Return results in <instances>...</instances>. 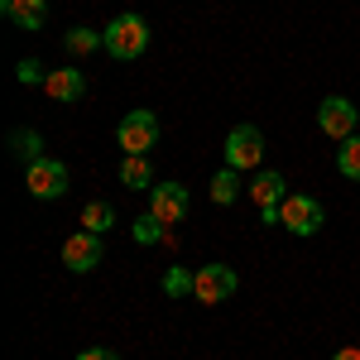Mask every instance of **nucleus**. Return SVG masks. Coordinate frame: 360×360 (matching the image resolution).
<instances>
[{"mask_svg":"<svg viewBox=\"0 0 360 360\" xmlns=\"http://www.w3.org/2000/svg\"><path fill=\"white\" fill-rule=\"evenodd\" d=\"M15 77H20L25 86H44V82H49L44 63H34V58H25V63H20V72H15Z\"/></svg>","mask_w":360,"mask_h":360,"instance_id":"20","label":"nucleus"},{"mask_svg":"<svg viewBox=\"0 0 360 360\" xmlns=\"http://www.w3.org/2000/svg\"><path fill=\"white\" fill-rule=\"evenodd\" d=\"M278 226L293 231V236H317L322 231V202L307 193H288L278 202Z\"/></svg>","mask_w":360,"mask_h":360,"instance_id":"2","label":"nucleus"},{"mask_svg":"<svg viewBox=\"0 0 360 360\" xmlns=\"http://www.w3.org/2000/svg\"><path fill=\"white\" fill-rule=\"evenodd\" d=\"M336 168H341V178L360 183V135L341 139V149H336Z\"/></svg>","mask_w":360,"mask_h":360,"instance_id":"15","label":"nucleus"},{"mask_svg":"<svg viewBox=\"0 0 360 360\" xmlns=\"http://www.w3.org/2000/svg\"><path fill=\"white\" fill-rule=\"evenodd\" d=\"M10 144H15V154H20L25 164H34V159H44V139L34 135V130H15V135H10Z\"/></svg>","mask_w":360,"mask_h":360,"instance_id":"19","label":"nucleus"},{"mask_svg":"<svg viewBox=\"0 0 360 360\" xmlns=\"http://www.w3.org/2000/svg\"><path fill=\"white\" fill-rule=\"evenodd\" d=\"M168 231H173V226H164L159 217H139V221H135V240H139V245H164Z\"/></svg>","mask_w":360,"mask_h":360,"instance_id":"17","label":"nucleus"},{"mask_svg":"<svg viewBox=\"0 0 360 360\" xmlns=\"http://www.w3.org/2000/svg\"><path fill=\"white\" fill-rule=\"evenodd\" d=\"M250 197H255V207H259V212H264V207H278V202L288 197L283 173H274V168H259V173H255V183H250Z\"/></svg>","mask_w":360,"mask_h":360,"instance_id":"10","label":"nucleus"},{"mask_svg":"<svg viewBox=\"0 0 360 360\" xmlns=\"http://www.w3.org/2000/svg\"><path fill=\"white\" fill-rule=\"evenodd\" d=\"M44 91H49L53 101H77V96L86 91V77L77 72V68H53L49 82H44Z\"/></svg>","mask_w":360,"mask_h":360,"instance_id":"11","label":"nucleus"},{"mask_svg":"<svg viewBox=\"0 0 360 360\" xmlns=\"http://www.w3.org/2000/svg\"><path fill=\"white\" fill-rule=\"evenodd\" d=\"M231 293H236V269H226V264H202L193 274V298L197 303L217 307V303H226Z\"/></svg>","mask_w":360,"mask_h":360,"instance_id":"7","label":"nucleus"},{"mask_svg":"<svg viewBox=\"0 0 360 360\" xmlns=\"http://www.w3.org/2000/svg\"><path fill=\"white\" fill-rule=\"evenodd\" d=\"M101 236H91V231H72L68 240H63V264L72 269V274H91L96 264H101Z\"/></svg>","mask_w":360,"mask_h":360,"instance_id":"8","label":"nucleus"},{"mask_svg":"<svg viewBox=\"0 0 360 360\" xmlns=\"http://www.w3.org/2000/svg\"><path fill=\"white\" fill-rule=\"evenodd\" d=\"M144 49H149V25L139 15H120V20L106 25V53L111 58L135 63V58H144Z\"/></svg>","mask_w":360,"mask_h":360,"instance_id":"1","label":"nucleus"},{"mask_svg":"<svg viewBox=\"0 0 360 360\" xmlns=\"http://www.w3.org/2000/svg\"><path fill=\"white\" fill-rule=\"evenodd\" d=\"M77 360H120V356H115V351H101V346H91V351H82Z\"/></svg>","mask_w":360,"mask_h":360,"instance_id":"22","label":"nucleus"},{"mask_svg":"<svg viewBox=\"0 0 360 360\" xmlns=\"http://www.w3.org/2000/svg\"><path fill=\"white\" fill-rule=\"evenodd\" d=\"M317 125H322V135H327V139L341 144V139H351L360 130V111L346 101V96H327V101L317 106Z\"/></svg>","mask_w":360,"mask_h":360,"instance_id":"6","label":"nucleus"},{"mask_svg":"<svg viewBox=\"0 0 360 360\" xmlns=\"http://www.w3.org/2000/svg\"><path fill=\"white\" fill-rule=\"evenodd\" d=\"M63 49L72 58H91L96 49H106V34H96V29H68L63 34Z\"/></svg>","mask_w":360,"mask_h":360,"instance_id":"13","label":"nucleus"},{"mask_svg":"<svg viewBox=\"0 0 360 360\" xmlns=\"http://www.w3.org/2000/svg\"><path fill=\"white\" fill-rule=\"evenodd\" d=\"M25 188L29 197H39V202H53V197L68 193V164L63 159H34L25 168Z\"/></svg>","mask_w":360,"mask_h":360,"instance_id":"4","label":"nucleus"},{"mask_svg":"<svg viewBox=\"0 0 360 360\" xmlns=\"http://www.w3.org/2000/svg\"><path fill=\"white\" fill-rule=\"evenodd\" d=\"M5 20H15L20 29H39L49 20V0H0Z\"/></svg>","mask_w":360,"mask_h":360,"instance_id":"12","label":"nucleus"},{"mask_svg":"<svg viewBox=\"0 0 360 360\" xmlns=\"http://www.w3.org/2000/svg\"><path fill=\"white\" fill-rule=\"evenodd\" d=\"M115 144L125 154H149L159 144V115L154 111H130L120 125H115Z\"/></svg>","mask_w":360,"mask_h":360,"instance_id":"3","label":"nucleus"},{"mask_svg":"<svg viewBox=\"0 0 360 360\" xmlns=\"http://www.w3.org/2000/svg\"><path fill=\"white\" fill-rule=\"evenodd\" d=\"M115 212L106 207V202H86L82 207V231H91V236H101V231H111Z\"/></svg>","mask_w":360,"mask_h":360,"instance_id":"16","label":"nucleus"},{"mask_svg":"<svg viewBox=\"0 0 360 360\" xmlns=\"http://www.w3.org/2000/svg\"><path fill=\"white\" fill-rule=\"evenodd\" d=\"M168 293H183V288H188V293H193V274H183V269H168Z\"/></svg>","mask_w":360,"mask_h":360,"instance_id":"21","label":"nucleus"},{"mask_svg":"<svg viewBox=\"0 0 360 360\" xmlns=\"http://www.w3.org/2000/svg\"><path fill=\"white\" fill-rule=\"evenodd\" d=\"M120 183H125V188H149V183H154L149 154H125V164H120Z\"/></svg>","mask_w":360,"mask_h":360,"instance_id":"14","label":"nucleus"},{"mask_svg":"<svg viewBox=\"0 0 360 360\" xmlns=\"http://www.w3.org/2000/svg\"><path fill=\"white\" fill-rule=\"evenodd\" d=\"M332 360H360V346H341V351H336Z\"/></svg>","mask_w":360,"mask_h":360,"instance_id":"23","label":"nucleus"},{"mask_svg":"<svg viewBox=\"0 0 360 360\" xmlns=\"http://www.w3.org/2000/svg\"><path fill=\"white\" fill-rule=\"evenodd\" d=\"M240 197V178H236V168H221L217 178H212V202H236Z\"/></svg>","mask_w":360,"mask_h":360,"instance_id":"18","label":"nucleus"},{"mask_svg":"<svg viewBox=\"0 0 360 360\" xmlns=\"http://www.w3.org/2000/svg\"><path fill=\"white\" fill-rule=\"evenodd\" d=\"M149 217H159L164 226H178L188 217V188L183 183H154L149 188Z\"/></svg>","mask_w":360,"mask_h":360,"instance_id":"9","label":"nucleus"},{"mask_svg":"<svg viewBox=\"0 0 360 360\" xmlns=\"http://www.w3.org/2000/svg\"><path fill=\"white\" fill-rule=\"evenodd\" d=\"M259 159H264V135L255 125H236L226 135V168L245 173V168H259Z\"/></svg>","mask_w":360,"mask_h":360,"instance_id":"5","label":"nucleus"}]
</instances>
